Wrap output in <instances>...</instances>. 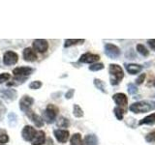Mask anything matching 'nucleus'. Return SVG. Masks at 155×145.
<instances>
[{
	"instance_id": "obj_1",
	"label": "nucleus",
	"mask_w": 155,
	"mask_h": 145,
	"mask_svg": "<svg viewBox=\"0 0 155 145\" xmlns=\"http://www.w3.org/2000/svg\"><path fill=\"white\" fill-rule=\"evenodd\" d=\"M109 72L110 75L111 85H117L124 77V72L122 68L117 64H110L109 68Z\"/></svg>"
},
{
	"instance_id": "obj_2",
	"label": "nucleus",
	"mask_w": 155,
	"mask_h": 145,
	"mask_svg": "<svg viewBox=\"0 0 155 145\" xmlns=\"http://www.w3.org/2000/svg\"><path fill=\"white\" fill-rule=\"evenodd\" d=\"M153 105L154 104L148 103V102H137V103L131 105L129 109L134 113H144L148 112L151 109H154L155 105Z\"/></svg>"
},
{
	"instance_id": "obj_3",
	"label": "nucleus",
	"mask_w": 155,
	"mask_h": 145,
	"mask_svg": "<svg viewBox=\"0 0 155 145\" xmlns=\"http://www.w3.org/2000/svg\"><path fill=\"white\" fill-rule=\"evenodd\" d=\"M58 111H59V109H58V108L56 105H52V104L48 105L45 112H44V117H45V119L48 123L51 124L55 120L56 116L58 114Z\"/></svg>"
},
{
	"instance_id": "obj_4",
	"label": "nucleus",
	"mask_w": 155,
	"mask_h": 145,
	"mask_svg": "<svg viewBox=\"0 0 155 145\" xmlns=\"http://www.w3.org/2000/svg\"><path fill=\"white\" fill-rule=\"evenodd\" d=\"M105 53L110 59H116L120 55V50L117 46L108 43L105 45Z\"/></svg>"
},
{
	"instance_id": "obj_5",
	"label": "nucleus",
	"mask_w": 155,
	"mask_h": 145,
	"mask_svg": "<svg viewBox=\"0 0 155 145\" xmlns=\"http://www.w3.org/2000/svg\"><path fill=\"white\" fill-rule=\"evenodd\" d=\"M33 50L39 52V53H44L48 50V43L45 39H36L32 43Z\"/></svg>"
},
{
	"instance_id": "obj_6",
	"label": "nucleus",
	"mask_w": 155,
	"mask_h": 145,
	"mask_svg": "<svg viewBox=\"0 0 155 145\" xmlns=\"http://www.w3.org/2000/svg\"><path fill=\"white\" fill-rule=\"evenodd\" d=\"M18 61V55L15 51H6L3 55V63L7 66L17 64Z\"/></svg>"
},
{
	"instance_id": "obj_7",
	"label": "nucleus",
	"mask_w": 155,
	"mask_h": 145,
	"mask_svg": "<svg viewBox=\"0 0 155 145\" xmlns=\"http://www.w3.org/2000/svg\"><path fill=\"white\" fill-rule=\"evenodd\" d=\"M37 133V130L34 129L32 126H29L26 125L24 126L22 130H21V135H22V138L25 140V141H32L33 137H35V134Z\"/></svg>"
},
{
	"instance_id": "obj_8",
	"label": "nucleus",
	"mask_w": 155,
	"mask_h": 145,
	"mask_svg": "<svg viewBox=\"0 0 155 145\" xmlns=\"http://www.w3.org/2000/svg\"><path fill=\"white\" fill-rule=\"evenodd\" d=\"M33 72H34V69H32L30 67H18L16 69L13 70V74L15 76L24 77V79H25L26 76H30Z\"/></svg>"
},
{
	"instance_id": "obj_9",
	"label": "nucleus",
	"mask_w": 155,
	"mask_h": 145,
	"mask_svg": "<svg viewBox=\"0 0 155 145\" xmlns=\"http://www.w3.org/2000/svg\"><path fill=\"white\" fill-rule=\"evenodd\" d=\"M100 59V56L98 54H94V53L86 52L84 53L79 59V62L81 63H86V64H91V63L97 62Z\"/></svg>"
},
{
	"instance_id": "obj_10",
	"label": "nucleus",
	"mask_w": 155,
	"mask_h": 145,
	"mask_svg": "<svg viewBox=\"0 0 155 145\" xmlns=\"http://www.w3.org/2000/svg\"><path fill=\"white\" fill-rule=\"evenodd\" d=\"M34 104V99L31 98L29 96H23L22 98L19 101V108H21L22 111L26 112L29 109H30L31 105Z\"/></svg>"
},
{
	"instance_id": "obj_11",
	"label": "nucleus",
	"mask_w": 155,
	"mask_h": 145,
	"mask_svg": "<svg viewBox=\"0 0 155 145\" xmlns=\"http://www.w3.org/2000/svg\"><path fill=\"white\" fill-rule=\"evenodd\" d=\"M53 134H54L57 141L60 143L67 142V140L69 139L70 137V133L67 130H55L53 132Z\"/></svg>"
},
{
	"instance_id": "obj_12",
	"label": "nucleus",
	"mask_w": 155,
	"mask_h": 145,
	"mask_svg": "<svg viewBox=\"0 0 155 145\" xmlns=\"http://www.w3.org/2000/svg\"><path fill=\"white\" fill-rule=\"evenodd\" d=\"M25 113L27 114L29 119H30L32 122L35 124V126H36L37 128H41V127H43V126H44V120H43V118L41 117L40 115L36 114L31 109H29L28 111H26Z\"/></svg>"
},
{
	"instance_id": "obj_13",
	"label": "nucleus",
	"mask_w": 155,
	"mask_h": 145,
	"mask_svg": "<svg viewBox=\"0 0 155 145\" xmlns=\"http://www.w3.org/2000/svg\"><path fill=\"white\" fill-rule=\"evenodd\" d=\"M0 96H1L4 100L12 102L17 99L18 92L15 89H5V90L0 91Z\"/></svg>"
},
{
	"instance_id": "obj_14",
	"label": "nucleus",
	"mask_w": 155,
	"mask_h": 145,
	"mask_svg": "<svg viewBox=\"0 0 155 145\" xmlns=\"http://www.w3.org/2000/svg\"><path fill=\"white\" fill-rule=\"evenodd\" d=\"M22 55H23V59L27 62H34V61H36L38 58L35 51H34L33 48H31V47L24 48Z\"/></svg>"
},
{
	"instance_id": "obj_15",
	"label": "nucleus",
	"mask_w": 155,
	"mask_h": 145,
	"mask_svg": "<svg viewBox=\"0 0 155 145\" xmlns=\"http://www.w3.org/2000/svg\"><path fill=\"white\" fill-rule=\"evenodd\" d=\"M46 141V134L43 130H37L35 137H33L31 144L32 145H43Z\"/></svg>"
},
{
	"instance_id": "obj_16",
	"label": "nucleus",
	"mask_w": 155,
	"mask_h": 145,
	"mask_svg": "<svg viewBox=\"0 0 155 145\" xmlns=\"http://www.w3.org/2000/svg\"><path fill=\"white\" fill-rule=\"evenodd\" d=\"M113 100L114 101V103L117 105L125 106L128 104V98L127 96L123 93H116L113 96Z\"/></svg>"
},
{
	"instance_id": "obj_17",
	"label": "nucleus",
	"mask_w": 155,
	"mask_h": 145,
	"mask_svg": "<svg viewBox=\"0 0 155 145\" xmlns=\"http://www.w3.org/2000/svg\"><path fill=\"white\" fill-rule=\"evenodd\" d=\"M125 68L130 75H137L143 70V66L138 64H125Z\"/></svg>"
},
{
	"instance_id": "obj_18",
	"label": "nucleus",
	"mask_w": 155,
	"mask_h": 145,
	"mask_svg": "<svg viewBox=\"0 0 155 145\" xmlns=\"http://www.w3.org/2000/svg\"><path fill=\"white\" fill-rule=\"evenodd\" d=\"M85 145H98V138L95 134H87L84 137Z\"/></svg>"
},
{
	"instance_id": "obj_19",
	"label": "nucleus",
	"mask_w": 155,
	"mask_h": 145,
	"mask_svg": "<svg viewBox=\"0 0 155 145\" xmlns=\"http://www.w3.org/2000/svg\"><path fill=\"white\" fill-rule=\"evenodd\" d=\"M84 43V39H67L65 40L64 43V47H70L72 46H75V45H81V44Z\"/></svg>"
},
{
	"instance_id": "obj_20",
	"label": "nucleus",
	"mask_w": 155,
	"mask_h": 145,
	"mask_svg": "<svg viewBox=\"0 0 155 145\" xmlns=\"http://www.w3.org/2000/svg\"><path fill=\"white\" fill-rule=\"evenodd\" d=\"M71 145H84V141L81 139V134H74L72 135V137L70 139Z\"/></svg>"
},
{
	"instance_id": "obj_21",
	"label": "nucleus",
	"mask_w": 155,
	"mask_h": 145,
	"mask_svg": "<svg viewBox=\"0 0 155 145\" xmlns=\"http://www.w3.org/2000/svg\"><path fill=\"white\" fill-rule=\"evenodd\" d=\"M155 123V112L152 114L147 115V117H144L139 122V125H149V124H153Z\"/></svg>"
},
{
	"instance_id": "obj_22",
	"label": "nucleus",
	"mask_w": 155,
	"mask_h": 145,
	"mask_svg": "<svg viewBox=\"0 0 155 145\" xmlns=\"http://www.w3.org/2000/svg\"><path fill=\"white\" fill-rule=\"evenodd\" d=\"M136 50H137V51L140 53V55H143L144 57H147V56L149 55L148 50L143 45H142V44H139V45H137V47H136Z\"/></svg>"
},
{
	"instance_id": "obj_23",
	"label": "nucleus",
	"mask_w": 155,
	"mask_h": 145,
	"mask_svg": "<svg viewBox=\"0 0 155 145\" xmlns=\"http://www.w3.org/2000/svg\"><path fill=\"white\" fill-rule=\"evenodd\" d=\"M73 113H74L75 117L81 118L84 116V110L81 109V108L79 105H74V108H73Z\"/></svg>"
},
{
	"instance_id": "obj_24",
	"label": "nucleus",
	"mask_w": 155,
	"mask_h": 145,
	"mask_svg": "<svg viewBox=\"0 0 155 145\" xmlns=\"http://www.w3.org/2000/svg\"><path fill=\"white\" fill-rule=\"evenodd\" d=\"M56 125H57L59 128H68V127L70 126V122H69V120H68L67 118L60 117L59 119L57 120Z\"/></svg>"
},
{
	"instance_id": "obj_25",
	"label": "nucleus",
	"mask_w": 155,
	"mask_h": 145,
	"mask_svg": "<svg viewBox=\"0 0 155 145\" xmlns=\"http://www.w3.org/2000/svg\"><path fill=\"white\" fill-rule=\"evenodd\" d=\"M94 85L96 88H98L100 91H102L103 93H107L106 91V85L104 83V81H102L101 79H94Z\"/></svg>"
},
{
	"instance_id": "obj_26",
	"label": "nucleus",
	"mask_w": 155,
	"mask_h": 145,
	"mask_svg": "<svg viewBox=\"0 0 155 145\" xmlns=\"http://www.w3.org/2000/svg\"><path fill=\"white\" fill-rule=\"evenodd\" d=\"M8 118H9V125L11 127H16V125L18 124V116L16 115V113L10 112V114L8 115Z\"/></svg>"
},
{
	"instance_id": "obj_27",
	"label": "nucleus",
	"mask_w": 155,
	"mask_h": 145,
	"mask_svg": "<svg viewBox=\"0 0 155 145\" xmlns=\"http://www.w3.org/2000/svg\"><path fill=\"white\" fill-rule=\"evenodd\" d=\"M43 83L42 81L40 80H35V81H32L30 84H29V88L32 89V90H37V89H40L42 87Z\"/></svg>"
},
{
	"instance_id": "obj_28",
	"label": "nucleus",
	"mask_w": 155,
	"mask_h": 145,
	"mask_svg": "<svg viewBox=\"0 0 155 145\" xmlns=\"http://www.w3.org/2000/svg\"><path fill=\"white\" fill-rule=\"evenodd\" d=\"M9 141V137L5 130H0V144H5Z\"/></svg>"
},
{
	"instance_id": "obj_29",
	"label": "nucleus",
	"mask_w": 155,
	"mask_h": 145,
	"mask_svg": "<svg viewBox=\"0 0 155 145\" xmlns=\"http://www.w3.org/2000/svg\"><path fill=\"white\" fill-rule=\"evenodd\" d=\"M104 69V64L103 63H96V64H93L89 66V70L92 72H97V71H101Z\"/></svg>"
},
{
	"instance_id": "obj_30",
	"label": "nucleus",
	"mask_w": 155,
	"mask_h": 145,
	"mask_svg": "<svg viewBox=\"0 0 155 145\" xmlns=\"http://www.w3.org/2000/svg\"><path fill=\"white\" fill-rule=\"evenodd\" d=\"M114 112L115 117L117 118V120H122L123 119V110L121 109L119 106H116V108L114 109Z\"/></svg>"
},
{
	"instance_id": "obj_31",
	"label": "nucleus",
	"mask_w": 155,
	"mask_h": 145,
	"mask_svg": "<svg viewBox=\"0 0 155 145\" xmlns=\"http://www.w3.org/2000/svg\"><path fill=\"white\" fill-rule=\"evenodd\" d=\"M145 140L149 143H153L155 142V130L153 132H150L149 134H147L145 135Z\"/></svg>"
},
{
	"instance_id": "obj_32",
	"label": "nucleus",
	"mask_w": 155,
	"mask_h": 145,
	"mask_svg": "<svg viewBox=\"0 0 155 145\" xmlns=\"http://www.w3.org/2000/svg\"><path fill=\"white\" fill-rule=\"evenodd\" d=\"M10 79H11V75L9 72H2V74H0V84H2L5 81H8Z\"/></svg>"
},
{
	"instance_id": "obj_33",
	"label": "nucleus",
	"mask_w": 155,
	"mask_h": 145,
	"mask_svg": "<svg viewBox=\"0 0 155 145\" xmlns=\"http://www.w3.org/2000/svg\"><path fill=\"white\" fill-rule=\"evenodd\" d=\"M128 92H129V94L131 95H133L135 93H137L138 92V88H137V86H136L135 84H129L128 85Z\"/></svg>"
},
{
	"instance_id": "obj_34",
	"label": "nucleus",
	"mask_w": 155,
	"mask_h": 145,
	"mask_svg": "<svg viewBox=\"0 0 155 145\" xmlns=\"http://www.w3.org/2000/svg\"><path fill=\"white\" fill-rule=\"evenodd\" d=\"M144 79H145V74H142L137 79H136V83H137L138 85L143 84V82L144 81Z\"/></svg>"
},
{
	"instance_id": "obj_35",
	"label": "nucleus",
	"mask_w": 155,
	"mask_h": 145,
	"mask_svg": "<svg viewBox=\"0 0 155 145\" xmlns=\"http://www.w3.org/2000/svg\"><path fill=\"white\" fill-rule=\"evenodd\" d=\"M7 112V108L6 106H5L2 102H0V117H2V116H4V114Z\"/></svg>"
},
{
	"instance_id": "obj_36",
	"label": "nucleus",
	"mask_w": 155,
	"mask_h": 145,
	"mask_svg": "<svg viewBox=\"0 0 155 145\" xmlns=\"http://www.w3.org/2000/svg\"><path fill=\"white\" fill-rule=\"evenodd\" d=\"M74 93H75V89H70V90L68 91L67 93L65 94V98H66V99H71L72 97H73V95H74Z\"/></svg>"
},
{
	"instance_id": "obj_37",
	"label": "nucleus",
	"mask_w": 155,
	"mask_h": 145,
	"mask_svg": "<svg viewBox=\"0 0 155 145\" xmlns=\"http://www.w3.org/2000/svg\"><path fill=\"white\" fill-rule=\"evenodd\" d=\"M147 44L149 45V47L152 48V50H154L155 51V40L153 39H149V40H147Z\"/></svg>"
},
{
	"instance_id": "obj_38",
	"label": "nucleus",
	"mask_w": 155,
	"mask_h": 145,
	"mask_svg": "<svg viewBox=\"0 0 155 145\" xmlns=\"http://www.w3.org/2000/svg\"><path fill=\"white\" fill-rule=\"evenodd\" d=\"M154 87H155V81H154Z\"/></svg>"
}]
</instances>
